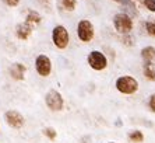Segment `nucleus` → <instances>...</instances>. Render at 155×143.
<instances>
[{
	"instance_id": "nucleus-10",
	"label": "nucleus",
	"mask_w": 155,
	"mask_h": 143,
	"mask_svg": "<svg viewBox=\"0 0 155 143\" xmlns=\"http://www.w3.org/2000/svg\"><path fill=\"white\" fill-rule=\"evenodd\" d=\"M8 73L14 80H22L24 79V75H25V66L20 62H15L10 66L8 69Z\"/></svg>"
},
{
	"instance_id": "nucleus-7",
	"label": "nucleus",
	"mask_w": 155,
	"mask_h": 143,
	"mask_svg": "<svg viewBox=\"0 0 155 143\" xmlns=\"http://www.w3.org/2000/svg\"><path fill=\"white\" fill-rule=\"evenodd\" d=\"M35 69L39 76L48 77L52 72V62L49 59V56H46V55H43V54L38 55L35 59Z\"/></svg>"
},
{
	"instance_id": "nucleus-13",
	"label": "nucleus",
	"mask_w": 155,
	"mask_h": 143,
	"mask_svg": "<svg viewBox=\"0 0 155 143\" xmlns=\"http://www.w3.org/2000/svg\"><path fill=\"white\" fill-rule=\"evenodd\" d=\"M41 20H42V17H41V14L38 13V11L35 10H28V13H27V18L25 21L29 23V24H39Z\"/></svg>"
},
{
	"instance_id": "nucleus-11",
	"label": "nucleus",
	"mask_w": 155,
	"mask_h": 143,
	"mask_svg": "<svg viewBox=\"0 0 155 143\" xmlns=\"http://www.w3.org/2000/svg\"><path fill=\"white\" fill-rule=\"evenodd\" d=\"M141 58L144 59V62H150L154 63L155 62V48L154 47H145L141 49Z\"/></svg>"
},
{
	"instance_id": "nucleus-14",
	"label": "nucleus",
	"mask_w": 155,
	"mask_h": 143,
	"mask_svg": "<svg viewBox=\"0 0 155 143\" xmlns=\"http://www.w3.org/2000/svg\"><path fill=\"white\" fill-rule=\"evenodd\" d=\"M129 140L130 142H134V143H141L144 140V135L141 131H131L129 133Z\"/></svg>"
},
{
	"instance_id": "nucleus-17",
	"label": "nucleus",
	"mask_w": 155,
	"mask_h": 143,
	"mask_svg": "<svg viewBox=\"0 0 155 143\" xmlns=\"http://www.w3.org/2000/svg\"><path fill=\"white\" fill-rule=\"evenodd\" d=\"M145 30H147V32L150 34V35L155 37V21H147L145 23Z\"/></svg>"
},
{
	"instance_id": "nucleus-18",
	"label": "nucleus",
	"mask_w": 155,
	"mask_h": 143,
	"mask_svg": "<svg viewBox=\"0 0 155 143\" xmlns=\"http://www.w3.org/2000/svg\"><path fill=\"white\" fill-rule=\"evenodd\" d=\"M144 4L150 11L155 13V0H144Z\"/></svg>"
},
{
	"instance_id": "nucleus-1",
	"label": "nucleus",
	"mask_w": 155,
	"mask_h": 143,
	"mask_svg": "<svg viewBox=\"0 0 155 143\" xmlns=\"http://www.w3.org/2000/svg\"><path fill=\"white\" fill-rule=\"evenodd\" d=\"M115 86L122 94H134L138 90V82L131 76H120Z\"/></svg>"
},
{
	"instance_id": "nucleus-15",
	"label": "nucleus",
	"mask_w": 155,
	"mask_h": 143,
	"mask_svg": "<svg viewBox=\"0 0 155 143\" xmlns=\"http://www.w3.org/2000/svg\"><path fill=\"white\" fill-rule=\"evenodd\" d=\"M61 4H63V7H64L67 11H73L76 9L77 0H61Z\"/></svg>"
},
{
	"instance_id": "nucleus-20",
	"label": "nucleus",
	"mask_w": 155,
	"mask_h": 143,
	"mask_svg": "<svg viewBox=\"0 0 155 143\" xmlns=\"http://www.w3.org/2000/svg\"><path fill=\"white\" fill-rule=\"evenodd\" d=\"M18 3H20V0H6V4L10 7H15V6H18Z\"/></svg>"
},
{
	"instance_id": "nucleus-2",
	"label": "nucleus",
	"mask_w": 155,
	"mask_h": 143,
	"mask_svg": "<svg viewBox=\"0 0 155 143\" xmlns=\"http://www.w3.org/2000/svg\"><path fill=\"white\" fill-rule=\"evenodd\" d=\"M52 41H53L54 47L59 49H66L69 45L70 37H69V31L66 27L63 25H56L52 31Z\"/></svg>"
},
{
	"instance_id": "nucleus-16",
	"label": "nucleus",
	"mask_w": 155,
	"mask_h": 143,
	"mask_svg": "<svg viewBox=\"0 0 155 143\" xmlns=\"http://www.w3.org/2000/svg\"><path fill=\"white\" fill-rule=\"evenodd\" d=\"M42 132H43V135L48 136V138H49L51 140H54V139H56V136H58L56 129H53V128H45Z\"/></svg>"
},
{
	"instance_id": "nucleus-9",
	"label": "nucleus",
	"mask_w": 155,
	"mask_h": 143,
	"mask_svg": "<svg viewBox=\"0 0 155 143\" xmlns=\"http://www.w3.org/2000/svg\"><path fill=\"white\" fill-rule=\"evenodd\" d=\"M31 32H32V24H29L27 21L21 23V24H18L15 27V35H17L18 40H27L31 35Z\"/></svg>"
},
{
	"instance_id": "nucleus-21",
	"label": "nucleus",
	"mask_w": 155,
	"mask_h": 143,
	"mask_svg": "<svg viewBox=\"0 0 155 143\" xmlns=\"http://www.w3.org/2000/svg\"><path fill=\"white\" fill-rule=\"evenodd\" d=\"M116 2H120V3H127V0H116Z\"/></svg>"
},
{
	"instance_id": "nucleus-12",
	"label": "nucleus",
	"mask_w": 155,
	"mask_h": 143,
	"mask_svg": "<svg viewBox=\"0 0 155 143\" xmlns=\"http://www.w3.org/2000/svg\"><path fill=\"white\" fill-rule=\"evenodd\" d=\"M143 72H144V76L147 77L148 80H152V82L155 80V65H154V63L145 62Z\"/></svg>"
},
{
	"instance_id": "nucleus-6",
	"label": "nucleus",
	"mask_w": 155,
	"mask_h": 143,
	"mask_svg": "<svg viewBox=\"0 0 155 143\" xmlns=\"http://www.w3.org/2000/svg\"><path fill=\"white\" fill-rule=\"evenodd\" d=\"M87 62L90 65V68L94 70H104L108 66V59L101 51H91L87 58Z\"/></svg>"
},
{
	"instance_id": "nucleus-5",
	"label": "nucleus",
	"mask_w": 155,
	"mask_h": 143,
	"mask_svg": "<svg viewBox=\"0 0 155 143\" xmlns=\"http://www.w3.org/2000/svg\"><path fill=\"white\" fill-rule=\"evenodd\" d=\"M77 35H78L80 41L83 42H90L95 35L94 25L90 20H81L77 25Z\"/></svg>"
},
{
	"instance_id": "nucleus-19",
	"label": "nucleus",
	"mask_w": 155,
	"mask_h": 143,
	"mask_svg": "<svg viewBox=\"0 0 155 143\" xmlns=\"http://www.w3.org/2000/svg\"><path fill=\"white\" fill-rule=\"evenodd\" d=\"M148 107H150V110H151L152 112H155V94H152V96L150 97V101H148Z\"/></svg>"
},
{
	"instance_id": "nucleus-8",
	"label": "nucleus",
	"mask_w": 155,
	"mask_h": 143,
	"mask_svg": "<svg viewBox=\"0 0 155 143\" xmlns=\"http://www.w3.org/2000/svg\"><path fill=\"white\" fill-rule=\"evenodd\" d=\"M4 121H6V124H7L8 126H11V128L18 129V128H22V125H24V117L18 111H15V110H8V111H6V114H4Z\"/></svg>"
},
{
	"instance_id": "nucleus-3",
	"label": "nucleus",
	"mask_w": 155,
	"mask_h": 143,
	"mask_svg": "<svg viewBox=\"0 0 155 143\" xmlns=\"http://www.w3.org/2000/svg\"><path fill=\"white\" fill-rule=\"evenodd\" d=\"M113 27L120 34H129L133 30V20L126 13H117L113 16Z\"/></svg>"
},
{
	"instance_id": "nucleus-4",
	"label": "nucleus",
	"mask_w": 155,
	"mask_h": 143,
	"mask_svg": "<svg viewBox=\"0 0 155 143\" xmlns=\"http://www.w3.org/2000/svg\"><path fill=\"white\" fill-rule=\"evenodd\" d=\"M45 103H46L48 108L51 111H61L63 110V105H64V101H63V97L59 93L58 90H49L45 96Z\"/></svg>"
},
{
	"instance_id": "nucleus-22",
	"label": "nucleus",
	"mask_w": 155,
	"mask_h": 143,
	"mask_svg": "<svg viewBox=\"0 0 155 143\" xmlns=\"http://www.w3.org/2000/svg\"><path fill=\"white\" fill-rule=\"evenodd\" d=\"M108 143H115V142H108Z\"/></svg>"
}]
</instances>
